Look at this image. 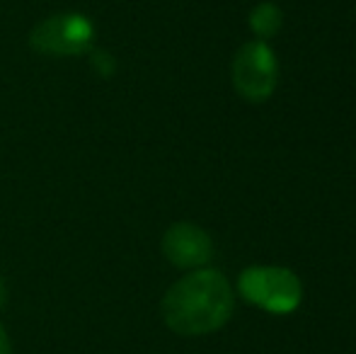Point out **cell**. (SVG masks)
I'll list each match as a JSON object with an SVG mask.
<instances>
[{
    "label": "cell",
    "mask_w": 356,
    "mask_h": 354,
    "mask_svg": "<svg viewBox=\"0 0 356 354\" xmlns=\"http://www.w3.org/2000/svg\"><path fill=\"white\" fill-rule=\"evenodd\" d=\"M235 296L218 269H194L165 291L160 313L165 325L184 337L216 332L233 316Z\"/></svg>",
    "instance_id": "6da1fadb"
},
{
    "label": "cell",
    "mask_w": 356,
    "mask_h": 354,
    "mask_svg": "<svg viewBox=\"0 0 356 354\" xmlns=\"http://www.w3.org/2000/svg\"><path fill=\"white\" fill-rule=\"evenodd\" d=\"M92 19L80 13H58L29 32V47L44 56H85L95 49Z\"/></svg>",
    "instance_id": "7a4b0ae2"
},
{
    "label": "cell",
    "mask_w": 356,
    "mask_h": 354,
    "mask_svg": "<svg viewBox=\"0 0 356 354\" xmlns=\"http://www.w3.org/2000/svg\"><path fill=\"white\" fill-rule=\"evenodd\" d=\"M245 301L269 313H291L300 306L303 287L300 279L286 267H248L238 279Z\"/></svg>",
    "instance_id": "3957f363"
},
{
    "label": "cell",
    "mask_w": 356,
    "mask_h": 354,
    "mask_svg": "<svg viewBox=\"0 0 356 354\" xmlns=\"http://www.w3.org/2000/svg\"><path fill=\"white\" fill-rule=\"evenodd\" d=\"M279 83V63L264 42H248L233 58V86L248 102H264Z\"/></svg>",
    "instance_id": "277c9868"
},
{
    "label": "cell",
    "mask_w": 356,
    "mask_h": 354,
    "mask_svg": "<svg viewBox=\"0 0 356 354\" xmlns=\"http://www.w3.org/2000/svg\"><path fill=\"white\" fill-rule=\"evenodd\" d=\"M163 255L170 265L182 269H199L213 257V243L204 228L197 223L179 221L165 231L163 236Z\"/></svg>",
    "instance_id": "5b68a950"
},
{
    "label": "cell",
    "mask_w": 356,
    "mask_h": 354,
    "mask_svg": "<svg viewBox=\"0 0 356 354\" xmlns=\"http://www.w3.org/2000/svg\"><path fill=\"white\" fill-rule=\"evenodd\" d=\"M284 22V13L279 5L274 3H259L257 8L250 13V29L259 37V42L272 39L274 34H279Z\"/></svg>",
    "instance_id": "8992f818"
},
{
    "label": "cell",
    "mask_w": 356,
    "mask_h": 354,
    "mask_svg": "<svg viewBox=\"0 0 356 354\" xmlns=\"http://www.w3.org/2000/svg\"><path fill=\"white\" fill-rule=\"evenodd\" d=\"M0 354H13V345H10V337L3 325H0Z\"/></svg>",
    "instance_id": "52a82bcc"
},
{
    "label": "cell",
    "mask_w": 356,
    "mask_h": 354,
    "mask_svg": "<svg viewBox=\"0 0 356 354\" xmlns=\"http://www.w3.org/2000/svg\"><path fill=\"white\" fill-rule=\"evenodd\" d=\"M5 301H8V287H5V279L0 277V308L5 306Z\"/></svg>",
    "instance_id": "ba28073f"
}]
</instances>
